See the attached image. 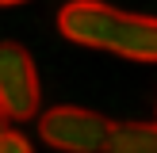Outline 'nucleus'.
<instances>
[{"instance_id": "7ed1b4c3", "label": "nucleus", "mask_w": 157, "mask_h": 153, "mask_svg": "<svg viewBox=\"0 0 157 153\" xmlns=\"http://www.w3.org/2000/svg\"><path fill=\"white\" fill-rule=\"evenodd\" d=\"M42 88H38V69L31 61L27 46L0 42V111L8 122H27L38 115Z\"/></svg>"}, {"instance_id": "20e7f679", "label": "nucleus", "mask_w": 157, "mask_h": 153, "mask_svg": "<svg viewBox=\"0 0 157 153\" xmlns=\"http://www.w3.org/2000/svg\"><path fill=\"white\" fill-rule=\"evenodd\" d=\"M107 153H157V122H115Z\"/></svg>"}, {"instance_id": "39448f33", "label": "nucleus", "mask_w": 157, "mask_h": 153, "mask_svg": "<svg viewBox=\"0 0 157 153\" xmlns=\"http://www.w3.org/2000/svg\"><path fill=\"white\" fill-rule=\"evenodd\" d=\"M0 153H35V149H31V142L19 134V130L8 126L4 134H0Z\"/></svg>"}, {"instance_id": "f257e3e1", "label": "nucleus", "mask_w": 157, "mask_h": 153, "mask_svg": "<svg viewBox=\"0 0 157 153\" xmlns=\"http://www.w3.org/2000/svg\"><path fill=\"white\" fill-rule=\"evenodd\" d=\"M58 31L61 38L84 50H104L127 61L157 65V15L123 12L104 0H69L58 12Z\"/></svg>"}, {"instance_id": "f03ea898", "label": "nucleus", "mask_w": 157, "mask_h": 153, "mask_svg": "<svg viewBox=\"0 0 157 153\" xmlns=\"http://www.w3.org/2000/svg\"><path fill=\"white\" fill-rule=\"evenodd\" d=\"M111 126L115 122H107L100 111L73 103H58L46 115H38V138L61 153H107Z\"/></svg>"}, {"instance_id": "423d86ee", "label": "nucleus", "mask_w": 157, "mask_h": 153, "mask_svg": "<svg viewBox=\"0 0 157 153\" xmlns=\"http://www.w3.org/2000/svg\"><path fill=\"white\" fill-rule=\"evenodd\" d=\"M15 4H27V0H0V8H15Z\"/></svg>"}, {"instance_id": "0eeeda50", "label": "nucleus", "mask_w": 157, "mask_h": 153, "mask_svg": "<svg viewBox=\"0 0 157 153\" xmlns=\"http://www.w3.org/2000/svg\"><path fill=\"white\" fill-rule=\"evenodd\" d=\"M4 130H8V119H4V111H0V134H4Z\"/></svg>"}]
</instances>
